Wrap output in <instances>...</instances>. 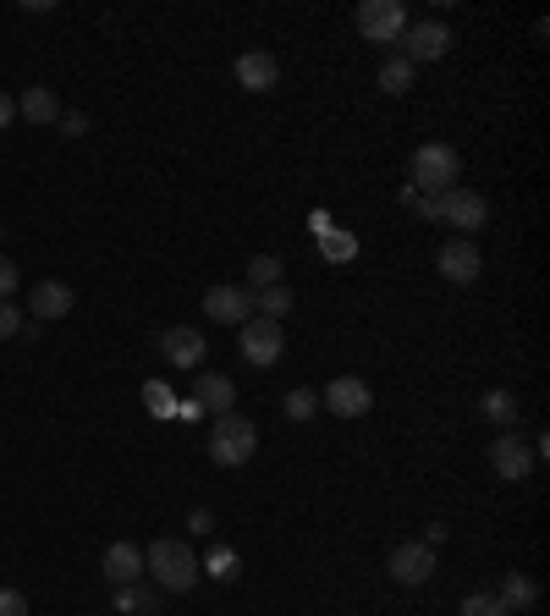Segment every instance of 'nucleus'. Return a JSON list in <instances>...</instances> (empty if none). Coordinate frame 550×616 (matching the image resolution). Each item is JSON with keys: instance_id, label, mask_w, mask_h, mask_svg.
<instances>
[{"instance_id": "f257e3e1", "label": "nucleus", "mask_w": 550, "mask_h": 616, "mask_svg": "<svg viewBox=\"0 0 550 616\" xmlns=\"http://www.w3.org/2000/svg\"><path fill=\"white\" fill-rule=\"evenodd\" d=\"M143 578H154L165 595H187L204 573H198V556H193L187 540H154L143 551Z\"/></svg>"}, {"instance_id": "f03ea898", "label": "nucleus", "mask_w": 550, "mask_h": 616, "mask_svg": "<svg viewBox=\"0 0 550 616\" xmlns=\"http://www.w3.org/2000/svg\"><path fill=\"white\" fill-rule=\"evenodd\" d=\"M254 452H259V430H254V419H243V413H221V419L210 424V462H215V468H243Z\"/></svg>"}, {"instance_id": "7ed1b4c3", "label": "nucleus", "mask_w": 550, "mask_h": 616, "mask_svg": "<svg viewBox=\"0 0 550 616\" xmlns=\"http://www.w3.org/2000/svg\"><path fill=\"white\" fill-rule=\"evenodd\" d=\"M457 176H462V154L451 144H418L412 150V193L435 198V193L457 187Z\"/></svg>"}, {"instance_id": "20e7f679", "label": "nucleus", "mask_w": 550, "mask_h": 616, "mask_svg": "<svg viewBox=\"0 0 550 616\" xmlns=\"http://www.w3.org/2000/svg\"><path fill=\"white\" fill-rule=\"evenodd\" d=\"M353 22H358V33H364L369 44H397L403 28H408V6H403V0H364Z\"/></svg>"}, {"instance_id": "39448f33", "label": "nucleus", "mask_w": 550, "mask_h": 616, "mask_svg": "<svg viewBox=\"0 0 550 616\" xmlns=\"http://www.w3.org/2000/svg\"><path fill=\"white\" fill-rule=\"evenodd\" d=\"M485 198L473 193V187H446V193H435V220H446V226H457V232H479L485 226Z\"/></svg>"}, {"instance_id": "423d86ee", "label": "nucleus", "mask_w": 550, "mask_h": 616, "mask_svg": "<svg viewBox=\"0 0 550 616\" xmlns=\"http://www.w3.org/2000/svg\"><path fill=\"white\" fill-rule=\"evenodd\" d=\"M237 330H243V341H237V347H243V358H248L254 369H271V363H281L286 330H281L275 319H259V314H254V319H248V325H237Z\"/></svg>"}, {"instance_id": "0eeeda50", "label": "nucleus", "mask_w": 550, "mask_h": 616, "mask_svg": "<svg viewBox=\"0 0 550 616\" xmlns=\"http://www.w3.org/2000/svg\"><path fill=\"white\" fill-rule=\"evenodd\" d=\"M319 408H330L336 419H364L375 408V391L358 380V374H336L325 391H319Z\"/></svg>"}, {"instance_id": "6e6552de", "label": "nucleus", "mask_w": 550, "mask_h": 616, "mask_svg": "<svg viewBox=\"0 0 550 616\" xmlns=\"http://www.w3.org/2000/svg\"><path fill=\"white\" fill-rule=\"evenodd\" d=\"M397 44H403L397 55L412 61V66H418V61H440V55L451 50V28H446V22H408Z\"/></svg>"}, {"instance_id": "1a4fd4ad", "label": "nucleus", "mask_w": 550, "mask_h": 616, "mask_svg": "<svg viewBox=\"0 0 550 616\" xmlns=\"http://www.w3.org/2000/svg\"><path fill=\"white\" fill-rule=\"evenodd\" d=\"M490 468H496L507 484H523V479L534 473V446L518 441V430H501V435L490 441Z\"/></svg>"}, {"instance_id": "9d476101", "label": "nucleus", "mask_w": 550, "mask_h": 616, "mask_svg": "<svg viewBox=\"0 0 550 616\" xmlns=\"http://www.w3.org/2000/svg\"><path fill=\"white\" fill-rule=\"evenodd\" d=\"M386 573H391L403 589H418V584H429V578H435V551H429L424 540H408V545H397V551H391Z\"/></svg>"}, {"instance_id": "9b49d317", "label": "nucleus", "mask_w": 550, "mask_h": 616, "mask_svg": "<svg viewBox=\"0 0 550 616\" xmlns=\"http://www.w3.org/2000/svg\"><path fill=\"white\" fill-rule=\"evenodd\" d=\"M204 308H210L215 325H248L254 319V292L248 287H210Z\"/></svg>"}, {"instance_id": "f8f14e48", "label": "nucleus", "mask_w": 550, "mask_h": 616, "mask_svg": "<svg viewBox=\"0 0 550 616\" xmlns=\"http://www.w3.org/2000/svg\"><path fill=\"white\" fill-rule=\"evenodd\" d=\"M435 265H440V276H446V281H457V287H468V281H479V270H485V259H479V248H473L468 237H457V243H446Z\"/></svg>"}, {"instance_id": "ddd939ff", "label": "nucleus", "mask_w": 550, "mask_h": 616, "mask_svg": "<svg viewBox=\"0 0 550 616\" xmlns=\"http://www.w3.org/2000/svg\"><path fill=\"white\" fill-rule=\"evenodd\" d=\"M193 402H198V413H237V386H232V374H198L193 380Z\"/></svg>"}, {"instance_id": "4468645a", "label": "nucleus", "mask_w": 550, "mask_h": 616, "mask_svg": "<svg viewBox=\"0 0 550 616\" xmlns=\"http://www.w3.org/2000/svg\"><path fill=\"white\" fill-rule=\"evenodd\" d=\"M160 352H165L176 369H198V363H204V336H198L193 325H171V330H160Z\"/></svg>"}, {"instance_id": "2eb2a0df", "label": "nucleus", "mask_w": 550, "mask_h": 616, "mask_svg": "<svg viewBox=\"0 0 550 616\" xmlns=\"http://www.w3.org/2000/svg\"><path fill=\"white\" fill-rule=\"evenodd\" d=\"M237 83H243L248 94H271L275 83H281V61H275L271 50H248V55H237Z\"/></svg>"}, {"instance_id": "dca6fc26", "label": "nucleus", "mask_w": 550, "mask_h": 616, "mask_svg": "<svg viewBox=\"0 0 550 616\" xmlns=\"http://www.w3.org/2000/svg\"><path fill=\"white\" fill-rule=\"evenodd\" d=\"M100 573L122 589V584H138L143 578V551L128 545V540H116V545H105V556H100Z\"/></svg>"}, {"instance_id": "f3484780", "label": "nucleus", "mask_w": 550, "mask_h": 616, "mask_svg": "<svg viewBox=\"0 0 550 616\" xmlns=\"http://www.w3.org/2000/svg\"><path fill=\"white\" fill-rule=\"evenodd\" d=\"M28 308H33V325H39V319H67V314H72V287H67V281H33Z\"/></svg>"}, {"instance_id": "a211bd4d", "label": "nucleus", "mask_w": 550, "mask_h": 616, "mask_svg": "<svg viewBox=\"0 0 550 616\" xmlns=\"http://www.w3.org/2000/svg\"><path fill=\"white\" fill-rule=\"evenodd\" d=\"M17 116H28L33 127H55V122H61V100H55V89H28V94L17 100Z\"/></svg>"}, {"instance_id": "6ab92c4d", "label": "nucleus", "mask_w": 550, "mask_h": 616, "mask_svg": "<svg viewBox=\"0 0 550 616\" xmlns=\"http://www.w3.org/2000/svg\"><path fill=\"white\" fill-rule=\"evenodd\" d=\"M501 606H507V616H523L534 600H540V584L529 578V573H507L501 578V595H496Z\"/></svg>"}, {"instance_id": "aec40b11", "label": "nucleus", "mask_w": 550, "mask_h": 616, "mask_svg": "<svg viewBox=\"0 0 550 616\" xmlns=\"http://www.w3.org/2000/svg\"><path fill=\"white\" fill-rule=\"evenodd\" d=\"M479 419L496 424V430H512V424H518V397H512V391H485V397H479Z\"/></svg>"}, {"instance_id": "412c9836", "label": "nucleus", "mask_w": 550, "mask_h": 616, "mask_svg": "<svg viewBox=\"0 0 550 616\" xmlns=\"http://www.w3.org/2000/svg\"><path fill=\"white\" fill-rule=\"evenodd\" d=\"M412 72H418L412 61H403V55H386V61H380V89H386V94H408Z\"/></svg>"}, {"instance_id": "4be33fe9", "label": "nucleus", "mask_w": 550, "mask_h": 616, "mask_svg": "<svg viewBox=\"0 0 550 616\" xmlns=\"http://www.w3.org/2000/svg\"><path fill=\"white\" fill-rule=\"evenodd\" d=\"M237 567H243V562H237V551H232V545H210V556L198 562V573H210V578H221V584H226V578H237Z\"/></svg>"}, {"instance_id": "5701e85b", "label": "nucleus", "mask_w": 550, "mask_h": 616, "mask_svg": "<svg viewBox=\"0 0 550 616\" xmlns=\"http://www.w3.org/2000/svg\"><path fill=\"white\" fill-rule=\"evenodd\" d=\"M265 287H281V259L275 254H254L248 259V292H265Z\"/></svg>"}, {"instance_id": "b1692460", "label": "nucleus", "mask_w": 550, "mask_h": 616, "mask_svg": "<svg viewBox=\"0 0 550 616\" xmlns=\"http://www.w3.org/2000/svg\"><path fill=\"white\" fill-rule=\"evenodd\" d=\"M254 308H259V319H275V325H281V319L292 314V292H286V287H265V292H254Z\"/></svg>"}, {"instance_id": "393cba45", "label": "nucleus", "mask_w": 550, "mask_h": 616, "mask_svg": "<svg viewBox=\"0 0 550 616\" xmlns=\"http://www.w3.org/2000/svg\"><path fill=\"white\" fill-rule=\"evenodd\" d=\"M143 408H149L154 419H171V413H176V402H171V386H165V380H143Z\"/></svg>"}, {"instance_id": "a878e982", "label": "nucleus", "mask_w": 550, "mask_h": 616, "mask_svg": "<svg viewBox=\"0 0 550 616\" xmlns=\"http://www.w3.org/2000/svg\"><path fill=\"white\" fill-rule=\"evenodd\" d=\"M286 419L292 424H303V419H314V408H319V391H308V386H297V391H286Z\"/></svg>"}, {"instance_id": "bb28decb", "label": "nucleus", "mask_w": 550, "mask_h": 616, "mask_svg": "<svg viewBox=\"0 0 550 616\" xmlns=\"http://www.w3.org/2000/svg\"><path fill=\"white\" fill-rule=\"evenodd\" d=\"M28 330V314L17 304H0V341H11V336H22Z\"/></svg>"}, {"instance_id": "cd10ccee", "label": "nucleus", "mask_w": 550, "mask_h": 616, "mask_svg": "<svg viewBox=\"0 0 550 616\" xmlns=\"http://www.w3.org/2000/svg\"><path fill=\"white\" fill-rule=\"evenodd\" d=\"M462 616H507V606H501L496 595H468V600H462Z\"/></svg>"}, {"instance_id": "c85d7f7f", "label": "nucleus", "mask_w": 550, "mask_h": 616, "mask_svg": "<svg viewBox=\"0 0 550 616\" xmlns=\"http://www.w3.org/2000/svg\"><path fill=\"white\" fill-rule=\"evenodd\" d=\"M319 248H325L330 259H353V254H358V243H353L347 232H325V243H319Z\"/></svg>"}, {"instance_id": "c756f323", "label": "nucleus", "mask_w": 550, "mask_h": 616, "mask_svg": "<svg viewBox=\"0 0 550 616\" xmlns=\"http://www.w3.org/2000/svg\"><path fill=\"white\" fill-rule=\"evenodd\" d=\"M55 127H61V138H83V133H89V116H83V111H61Z\"/></svg>"}, {"instance_id": "7c9ffc66", "label": "nucleus", "mask_w": 550, "mask_h": 616, "mask_svg": "<svg viewBox=\"0 0 550 616\" xmlns=\"http://www.w3.org/2000/svg\"><path fill=\"white\" fill-rule=\"evenodd\" d=\"M0 616H28V595L22 589H0Z\"/></svg>"}, {"instance_id": "2f4dec72", "label": "nucleus", "mask_w": 550, "mask_h": 616, "mask_svg": "<svg viewBox=\"0 0 550 616\" xmlns=\"http://www.w3.org/2000/svg\"><path fill=\"white\" fill-rule=\"evenodd\" d=\"M17 281H22V276H17V265H11V259L0 254V304H11V292H17Z\"/></svg>"}, {"instance_id": "473e14b6", "label": "nucleus", "mask_w": 550, "mask_h": 616, "mask_svg": "<svg viewBox=\"0 0 550 616\" xmlns=\"http://www.w3.org/2000/svg\"><path fill=\"white\" fill-rule=\"evenodd\" d=\"M187 528H193V534H210V528H215V517H210L204 506H193V512H187Z\"/></svg>"}, {"instance_id": "72a5a7b5", "label": "nucleus", "mask_w": 550, "mask_h": 616, "mask_svg": "<svg viewBox=\"0 0 550 616\" xmlns=\"http://www.w3.org/2000/svg\"><path fill=\"white\" fill-rule=\"evenodd\" d=\"M11 122H17V100H11V94H6V89H0V133H6V127H11Z\"/></svg>"}]
</instances>
